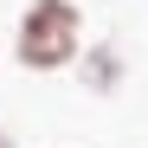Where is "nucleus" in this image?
Listing matches in <instances>:
<instances>
[{
    "label": "nucleus",
    "mask_w": 148,
    "mask_h": 148,
    "mask_svg": "<svg viewBox=\"0 0 148 148\" xmlns=\"http://www.w3.org/2000/svg\"><path fill=\"white\" fill-rule=\"evenodd\" d=\"M77 32H84V19L71 0H32L26 19H19V64H32V71L64 64L77 52Z\"/></svg>",
    "instance_id": "1"
},
{
    "label": "nucleus",
    "mask_w": 148,
    "mask_h": 148,
    "mask_svg": "<svg viewBox=\"0 0 148 148\" xmlns=\"http://www.w3.org/2000/svg\"><path fill=\"white\" fill-rule=\"evenodd\" d=\"M0 148H13V142H7V129H0Z\"/></svg>",
    "instance_id": "2"
}]
</instances>
